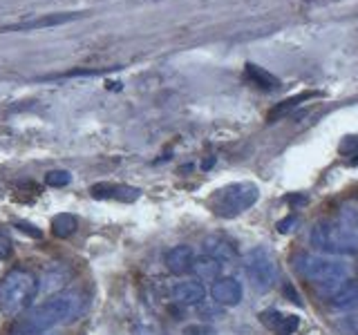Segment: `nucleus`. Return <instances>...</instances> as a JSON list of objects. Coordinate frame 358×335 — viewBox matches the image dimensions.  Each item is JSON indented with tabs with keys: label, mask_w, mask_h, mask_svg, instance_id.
I'll return each instance as SVG.
<instances>
[{
	"label": "nucleus",
	"mask_w": 358,
	"mask_h": 335,
	"mask_svg": "<svg viewBox=\"0 0 358 335\" xmlns=\"http://www.w3.org/2000/svg\"><path fill=\"white\" fill-rule=\"evenodd\" d=\"M309 241L324 255H358V206L347 204L336 219L318 221L309 232Z\"/></svg>",
	"instance_id": "obj_1"
},
{
	"label": "nucleus",
	"mask_w": 358,
	"mask_h": 335,
	"mask_svg": "<svg viewBox=\"0 0 358 335\" xmlns=\"http://www.w3.org/2000/svg\"><path fill=\"white\" fill-rule=\"evenodd\" d=\"M85 299L78 290H63V293L52 295L48 302H43L38 308L29 313V318L22 322L20 333L22 335H38L48 329L61 327V324H70L78 320L83 313Z\"/></svg>",
	"instance_id": "obj_2"
},
{
	"label": "nucleus",
	"mask_w": 358,
	"mask_h": 335,
	"mask_svg": "<svg viewBox=\"0 0 358 335\" xmlns=\"http://www.w3.org/2000/svg\"><path fill=\"white\" fill-rule=\"evenodd\" d=\"M36 293L38 277L25 268H14L0 279V311L7 315H20L31 306Z\"/></svg>",
	"instance_id": "obj_3"
},
{
	"label": "nucleus",
	"mask_w": 358,
	"mask_h": 335,
	"mask_svg": "<svg viewBox=\"0 0 358 335\" xmlns=\"http://www.w3.org/2000/svg\"><path fill=\"white\" fill-rule=\"evenodd\" d=\"M296 271L313 284H322L336 288L345 282L352 273V266L343 257L334 255H316V253H300L296 257Z\"/></svg>",
	"instance_id": "obj_4"
},
{
	"label": "nucleus",
	"mask_w": 358,
	"mask_h": 335,
	"mask_svg": "<svg viewBox=\"0 0 358 335\" xmlns=\"http://www.w3.org/2000/svg\"><path fill=\"white\" fill-rule=\"evenodd\" d=\"M257 197H260V188L251 181L229 184L210 197V210L213 215L222 219H233L249 210L257 201Z\"/></svg>",
	"instance_id": "obj_5"
},
{
	"label": "nucleus",
	"mask_w": 358,
	"mask_h": 335,
	"mask_svg": "<svg viewBox=\"0 0 358 335\" xmlns=\"http://www.w3.org/2000/svg\"><path fill=\"white\" fill-rule=\"evenodd\" d=\"M244 273H246V279H249L251 286L257 290V293H266V290H271L275 279H278L275 262L266 248H253L244 255Z\"/></svg>",
	"instance_id": "obj_6"
},
{
	"label": "nucleus",
	"mask_w": 358,
	"mask_h": 335,
	"mask_svg": "<svg viewBox=\"0 0 358 335\" xmlns=\"http://www.w3.org/2000/svg\"><path fill=\"white\" fill-rule=\"evenodd\" d=\"M85 14H76V11H63V14H45L38 18H31L25 22H14V25H5L0 27V31H31V29H48L56 25H65V22H72L76 18H83Z\"/></svg>",
	"instance_id": "obj_7"
},
{
	"label": "nucleus",
	"mask_w": 358,
	"mask_h": 335,
	"mask_svg": "<svg viewBox=\"0 0 358 335\" xmlns=\"http://www.w3.org/2000/svg\"><path fill=\"white\" fill-rule=\"evenodd\" d=\"M242 295H244L242 284L235 277H217L210 286L213 302L220 306H227V308L238 306L242 302Z\"/></svg>",
	"instance_id": "obj_8"
},
{
	"label": "nucleus",
	"mask_w": 358,
	"mask_h": 335,
	"mask_svg": "<svg viewBox=\"0 0 358 335\" xmlns=\"http://www.w3.org/2000/svg\"><path fill=\"white\" fill-rule=\"evenodd\" d=\"M264 327L268 331H273L275 335H294L298 329H300V318L294 315V313H285V311H262L260 315H257Z\"/></svg>",
	"instance_id": "obj_9"
},
{
	"label": "nucleus",
	"mask_w": 358,
	"mask_h": 335,
	"mask_svg": "<svg viewBox=\"0 0 358 335\" xmlns=\"http://www.w3.org/2000/svg\"><path fill=\"white\" fill-rule=\"evenodd\" d=\"M173 302L182 306H197L204 302L206 297V288L199 279H184V282H177L171 290Z\"/></svg>",
	"instance_id": "obj_10"
},
{
	"label": "nucleus",
	"mask_w": 358,
	"mask_h": 335,
	"mask_svg": "<svg viewBox=\"0 0 358 335\" xmlns=\"http://www.w3.org/2000/svg\"><path fill=\"white\" fill-rule=\"evenodd\" d=\"M164 264H166V268H168V271H171L173 275H186V273L193 271L195 253H193V248H190V246H186V244L173 246V248L166 253Z\"/></svg>",
	"instance_id": "obj_11"
},
{
	"label": "nucleus",
	"mask_w": 358,
	"mask_h": 335,
	"mask_svg": "<svg viewBox=\"0 0 358 335\" xmlns=\"http://www.w3.org/2000/svg\"><path fill=\"white\" fill-rule=\"evenodd\" d=\"M329 306L338 311L358 308V282H341L336 288L329 290Z\"/></svg>",
	"instance_id": "obj_12"
},
{
	"label": "nucleus",
	"mask_w": 358,
	"mask_h": 335,
	"mask_svg": "<svg viewBox=\"0 0 358 335\" xmlns=\"http://www.w3.org/2000/svg\"><path fill=\"white\" fill-rule=\"evenodd\" d=\"M204 255L217 260L220 264H229L238 257V248H235L231 239L222 237V234H210V237L204 239Z\"/></svg>",
	"instance_id": "obj_13"
},
{
	"label": "nucleus",
	"mask_w": 358,
	"mask_h": 335,
	"mask_svg": "<svg viewBox=\"0 0 358 335\" xmlns=\"http://www.w3.org/2000/svg\"><path fill=\"white\" fill-rule=\"evenodd\" d=\"M92 197L96 199H119V201H132L139 197L137 188H128V186H110V184H96L92 186Z\"/></svg>",
	"instance_id": "obj_14"
},
{
	"label": "nucleus",
	"mask_w": 358,
	"mask_h": 335,
	"mask_svg": "<svg viewBox=\"0 0 358 335\" xmlns=\"http://www.w3.org/2000/svg\"><path fill=\"white\" fill-rule=\"evenodd\" d=\"M244 74H246V78H249V81H251L255 87L266 89V92H273V89L280 87V81H278V78H275L271 72H266V70H262V67H257V65H253V63H246Z\"/></svg>",
	"instance_id": "obj_15"
},
{
	"label": "nucleus",
	"mask_w": 358,
	"mask_h": 335,
	"mask_svg": "<svg viewBox=\"0 0 358 335\" xmlns=\"http://www.w3.org/2000/svg\"><path fill=\"white\" fill-rule=\"evenodd\" d=\"M220 271H222V264L217 260H213L208 255L195 257L193 273L197 275V279H201V282H215L220 277Z\"/></svg>",
	"instance_id": "obj_16"
},
{
	"label": "nucleus",
	"mask_w": 358,
	"mask_h": 335,
	"mask_svg": "<svg viewBox=\"0 0 358 335\" xmlns=\"http://www.w3.org/2000/svg\"><path fill=\"white\" fill-rule=\"evenodd\" d=\"M309 98H316V92H302V94H298V96H291V98L282 100V103L275 105L271 112H268V123H273V121H278V119L287 117L291 110H296V107L302 103V100H309Z\"/></svg>",
	"instance_id": "obj_17"
},
{
	"label": "nucleus",
	"mask_w": 358,
	"mask_h": 335,
	"mask_svg": "<svg viewBox=\"0 0 358 335\" xmlns=\"http://www.w3.org/2000/svg\"><path fill=\"white\" fill-rule=\"evenodd\" d=\"M76 228H78V221L74 215H70V212H61V215H56L52 219V232L61 239L72 237V234L76 232Z\"/></svg>",
	"instance_id": "obj_18"
},
{
	"label": "nucleus",
	"mask_w": 358,
	"mask_h": 335,
	"mask_svg": "<svg viewBox=\"0 0 358 335\" xmlns=\"http://www.w3.org/2000/svg\"><path fill=\"white\" fill-rule=\"evenodd\" d=\"M70 181H72V174L67 170H52L45 177V184L52 188H65V186H70Z\"/></svg>",
	"instance_id": "obj_19"
},
{
	"label": "nucleus",
	"mask_w": 358,
	"mask_h": 335,
	"mask_svg": "<svg viewBox=\"0 0 358 335\" xmlns=\"http://www.w3.org/2000/svg\"><path fill=\"white\" fill-rule=\"evenodd\" d=\"M11 253H14V241H11L9 234L0 228V260H3V262L9 260Z\"/></svg>",
	"instance_id": "obj_20"
},
{
	"label": "nucleus",
	"mask_w": 358,
	"mask_h": 335,
	"mask_svg": "<svg viewBox=\"0 0 358 335\" xmlns=\"http://www.w3.org/2000/svg\"><path fill=\"white\" fill-rule=\"evenodd\" d=\"M341 154H352L358 156V134H352V137H345L341 143Z\"/></svg>",
	"instance_id": "obj_21"
},
{
	"label": "nucleus",
	"mask_w": 358,
	"mask_h": 335,
	"mask_svg": "<svg viewBox=\"0 0 358 335\" xmlns=\"http://www.w3.org/2000/svg\"><path fill=\"white\" fill-rule=\"evenodd\" d=\"M16 228L20 230V232H27L29 237H34V239H38V237H43V232L36 228V226H31L29 221H16Z\"/></svg>",
	"instance_id": "obj_22"
},
{
	"label": "nucleus",
	"mask_w": 358,
	"mask_h": 335,
	"mask_svg": "<svg viewBox=\"0 0 358 335\" xmlns=\"http://www.w3.org/2000/svg\"><path fill=\"white\" fill-rule=\"evenodd\" d=\"M298 219H296V215H291V217H287V219H282V221H278V232H289L291 230V226H294Z\"/></svg>",
	"instance_id": "obj_23"
},
{
	"label": "nucleus",
	"mask_w": 358,
	"mask_h": 335,
	"mask_svg": "<svg viewBox=\"0 0 358 335\" xmlns=\"http://www.w3.org/2000/svg\"><path fill=\"white\" fill-rule=\"evenodd\" d=\"M285 293L289 295V299L294 302V304H300V295H298V293H294V288H291V286H287V288H285Z\"/></svg>",
	"instance_id": "obj_24"
}]
</instances>
